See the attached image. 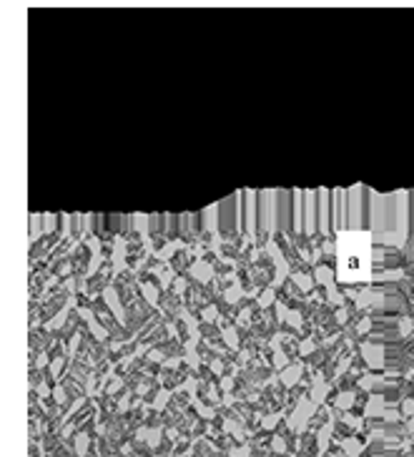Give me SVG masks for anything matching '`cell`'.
Segmentation results:
<instances>
[{
    "mask_svg": "<svg viewBox=\"0 0 414 457\" xmlns=\"http://www.w3.org/2000/svg\"><path fill=\"white\" fill-rule=\"evenodd\" d=\"M296 199L294 191H279L276 193V228L282 234H294L299 231L296 224Z\"/></svg>",
    "mask_w": 414,
    "mask_h": 457,
    "instance_id": "obj_1",
    "label": "cell"
},
{
    "mask_svg": "<svg viewBox=\"0 0 414 457\" xmlns=\"http://www.w3.org/2000/svg\"><path fill=\"white\" fill-rule=\"evenodd\" d=\"M276 226V193H258V236L264 239Z\"/></svg>",
    "mask_w": 414,
    "mask_h": 457,
    "instance_id": "obj_2",
    "label": "cell"
},
{
    "mask_svg": "<svg viewBox=\"0 0 414 457\" xmlns=\"http://www.w3.org/2000/svg\"><path fill=\"white\" fill-rule=\"evenodd\" d=\"M364 189L357 186L354 191L347 193V228H361L364 226V211H366V196H361Z\"/></svg>",
    "mask_w": 414,
    "mask_h": 457,
    "instance_id": "obj_3",
    "label": "cell"
},
{
    "mask_svg": "<svg viewBox=\"0 0 414 457\" xmlns=\"http://www.w3.org/2000/svg\"><path fill=\"white\" fill-rule=\"evenodd\" d=\"M239 196L241 193H234V196H226V199L219 204V228L223 234H234L236 224H239V217H236V209H239Z\"/></svg>",
    "mask_w": 414,
    "mask_h": 457,
    "instance_id": "obj_4",
    "label": "cell"
},
{
    "mask_svg": "<svg viewBox=\"0 0 414 457\" xmlns=\"http://www.w3.org/2000/svg\"><path fill=\"white\" fill-rule=\"evenodd\" d=\"M301 231H304V234H314V231H319L317 193L314 191L301 193Z\"/></svg>",
    "mask_w": 414,
    "mask_h": 457,
    "instance_id": "obj_5",
    "label": "cell"
},
{
    "mask_svg": "<svg viewBox=\"0 0 414 457\" xmlns=\"http://www.w3.org/2000/svg\"><path fill=\"white\" fill-rule=\"evenodd\" d=\"M244 196V217H241V226H244V231H249V234H256L258 231V193L254 191H247L241 193Z\"/></svg>",
    "mask_w": 414,
    "mask_h": 457,
    "instance_id": "obj_6",
    "label": "cell"
},
{
    "mask_svg": "<svg viewBox=\"0 0 414 457\" xmlns=\"http://www.w3.org/2000/svg\"><path fill=\"white\" fill-rule=\"evenodd\" d=\"M317 217L319 231L329 234L331 231V191H317Z\"/></svg>",
    "mask_w": 414,
    "mask_h": 457,
    "instance_id": "obj_7",
    "label": "cell"
},
{
    "mask_svg": "<svg viewBox=\"0 0 414 457\" xmlns=\"http://www.w3.org/2000/svg\"><path fill=\"white\" fill-rule=\"evenodd\" d=\"M93 228L96 234H103V217H93Z\"/></svg>",
    "mask_w": 414,
    "mask_h": 457,
    "instance_id": "obj_8",
    "label": "cell"
},
{
    "mask_svg": "<svg viewBox=\"0 0 414 457\" xmlns=\"http://www.w3.org/2000/svg\"><path fill=\"white\" fill-rule=\"evenodd\" d=\"M149 226H151V231H156V228H158V217H151L149 219Z\"/></svg>",
    "mask_w": 414,
    "mask_h": 457,
    "instance_id": "obj_9",
    "label": "cell"
},
{
    "mask_svg": "<svg viewBox=\"0 0 414 457\" xmlns=\"http://www.w3.org/2000/svg\"><path fill=\"white\" fill-rule=\"evenodd\" d=\"M412 196H414V193H412ZM409 224H412V231H414V199H412V221H409Z\"/></svg>",
    "mask_w": 414,
    "mask_h": 457,
    "instance_id": "obj_10",
    "label": "cell"
}]
</instances>
